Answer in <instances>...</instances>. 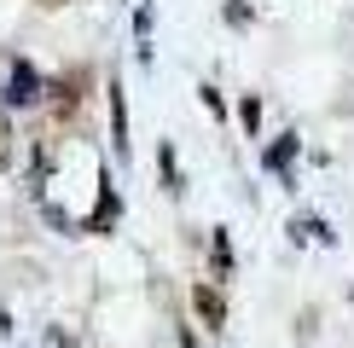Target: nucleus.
<instances>
[{
	"label": "nucleus",
	"instance_id": "1",
	"mask_svg": "<svg viewBox=\"0 0 354 348\" xmlns=\"http://www.w3.org/2000/svg\"><path fill=\"white\" fill-rule=\"evenodd\" d=\"M192 308H198L203 331H221V325H227V296H221V284H198V290H192Z\"/></svg>",
	"mask_w": 354,
	"mask_h": 348
},
{
	"label": "nucleus",
	"instance_id": "2",
	"mask_svg": "<svg viewBox=\"0 0 354 348\" xmlns=\"http://www.w3.org/2000/svg\"><path fill=\"white\" fill-rule=\"evenodd\" d=\"M35 99H41V81H35V70L18 58V64H12V76H6V105L24 110V105H35Z\"/></svg>",
	"mask_w": 354,
	"mask_h": 348
},
{
	"label": "nucleus",
	"instance_id": "3",
	"mask_svg": "<svg viewBox=\"0 0 354 348\" xmlns=\"http://www.w3.org/2000/svg\"><path fill=\"white\" fill-rule=\"evenodd\" d=\"M116 215H122V203H116L111 180H105V186H99V209H93V221H87V232H111V226H116Z\"/></svg>",
	"mask_w": 354,
	"mask_h": 348
},
{
	"label": "nucleus",
	"instance_id": "4",
	"mask_svg": "<svg viewBox=\"0 0 354 348\" xmlns=\"http://www.w3.org/2000/svg\"><path fill=\"white\" fill-rule=\"evenodd\" d=\"M111 122H116V151L128 157V110H122V87L111 81Z\"/></svg>",
	"mask_w": 354,
	"mask_h": 348
},
{
	"label": "nucleus",
	"instance_id": "5",
	"mask_svg": "<svg viewBox=\"0 0 354 348\" xmlns=\"http://www.w3.org/2000/svg\"><path fill=\"white\" fill-rule=\"evenodd\" d=\"M209 261H215V279H227V273H232V244H227V232H215V244H209Z\"/></svg>",
	"mask_w": 354,
	"mask_h": 348
},
{
	"label": "nucleus",
	"instance_id": "6",
	"mask_svg": "<svg viewBox=\"0 0 354 348\" xmlns=\"http://www.w3.org/2000/svg\"><path fill=\"white\" fill-rule=\"evenodd\" d=\"M290 157H297V134H285V139L268 151V168H273V174H285V168H290Z\"/></svg>",
	"mask_w": 354,
	"mask_h": 348
},
{
	"label": "nucleus",
	"instance_id": "7",
	"mask_svg": "<svg viewBox=\"0 0 354 348\" xmlns=\"http://www.w3.org/2000/svg\"><path fill=\"white\" fill-rule=\"evenodd\" d=\"M12 151H18V139H12V122H6V110H0V174L12 168Z\"/></svg>",
	"mask_w": 354,
	"mask_h": 348
},
{
	"label": "nucleus",
	"instance_id": "8",
	"mask_svg": "<svg viewBox=\"0 0 354 348\" xmlns=\"http://www.w3.org/2000/svg\"><path fill=\"white\" fill-rule=\"evenodd\" d=\"M239 122L256 134V122H261V99H244V105H239Z\"/></svg>",
	"mask_w": 354,
	"mask_h": 348
},
{
	"label": "nucleus",
	"instance_id": "9",
	"mask_svg": "<svg viewBox=\"0 0 354 348\" xmlns=\"http://www.w3.org/2000/svg\"><path fill=\"white\" fill-rule=\"evenodd\" d=\"M47 6H58V0H47Z\"/></svg>",
	"mask_w": 354,
	"mask_h": 348
}]
</instances>
